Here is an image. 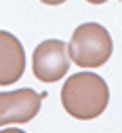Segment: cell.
I'll list each match as a JSON object with an SVG mask.
<instances>
[{"label": "cell", "instance_id": "obj_7", "mask_svg": "<svg viewBox=\"0 0 122 133\" xmlns=\"http://www.w3.org/2000/svg\"><path fill=\"white\" fill-rule=\"evenodd\" d=\"M0 133H25V131H21V129H15V127H11V129H2Z\"/></svg>", "mask_w": 122, "mask_h": 133}, {"label": "cell", "instance_id": "obj_5", "mask_svg": "<svg viewBox=\"0 0 122 133\" xmlns=\"http://www.w3.org/2000/svg\"><path fill=\"white\" fill-rule=\"evenodd\" d=\"M25 70V51L21 40L0 30V87H9L21 78Z\"/></svg>", "mask_w": 122, "mask_h": 133}, {"label": "cell", "instance_id": "obj_2", "mask_svg": "<svg viewBox=\"0 0 122 133\" xmlns=\"http://www.w3.org/2000/svg\"><path fill=\"white\" fill-rule=\"evenodd\" d=\"M114 51L110 32L99 23H82L74 30L72 40L67 44V55L80 68H99Z\"/></svg>", "mask_w": 122, "mask_h": 133}, {"label": "cell", "instance_id": "obj_6", "mask_svg": "<svg viewBox=\"0 0 122 133\" xmlns=\"http://www.w3.org/2000/svg\"><path fill=\"white\" fill-rule=\"evenodd\" d=\"M42 4H48V6H57V4H63L65 0H40Z\"/></svg>", "mask_w": 122, "mask_h": 133}, {"label": "cell", "instance_id": "obj_8", "mask_svg": "<svg viewBox=\"0 0 122 133\" xmlns=\"http://www.w3.org/2000/svg\"><path fill=\"white\" fill-rule=\"evenodd\" d=\"M86 2H89V4H105L107 0H86Z\"/></svg>", "mask_w": 122, "mask_h": 133}, {"label": "cell", "instance_id": "obj_3", "mask_svg": "<svg viewBox=\"0 0 122 133\" xmlns=\"http://www.w3.org/2000/svg\"><path fill=\"white\" fill-rule=\"evenodd\" d=\"M34 76L42 82H57L69 70V55L63 40L48 38L34 49L32 55Z\"/></svg>", "mask_w": 122, "mask_h": 133}, {"label": "cell", "instance_id": "obj_4", "mask_svg": "<svg viewBox=\"0 0 122 133\" xmlns=\"http://www.w3.org/2000/svg\"><path fill=\"white\" fill-rule=\"evenodd\" d=\"M42 95L34 89H15L0 93V127L30 123L40 112Z\"/></svg>", "mask_w": 122, "mask_h": 133}, {"label": "cell", "instance_id": "obj_1", "mask_svg": "<svg viewBox=\"0 0 122 133\" xmlns=\"http://www.w3.org/2000/svg\"><path fill=\"white\" fill-rule=\"evenodd\" d=\"M110 102V89L99 74H72L61 89V104L69 116L78 121H93L101 116Z\"/></svg>", "mask_w": 122, "mask_h": 133}]
</instances>
